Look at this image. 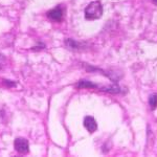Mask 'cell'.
Returning a JSON list of instances; mask_svg holds the SVG:
<instances>
[{
    "instance_id": "cell-1",
    "label": "cell",
    "mask_w": 157,
    "mask_h": 157,
    "mask_svg": "<svg viewBox=\"0 0 157 157\" xmlns=\"http://www.w3.org/2000/svg\"><path fill=\"white\" fill-rule=\"evenodd\" d=\"M103 15V6L100 1H92L86 6L85 18L87 20L100 19Z\"/></svg>"
},
{
    "instance_id": "cell-2",
    "label": "cell",
    "mask_w": 157,
    "mask_h": 157,
    "mask_svg": "<svg viewBox=\"0 0 157 157\" xmlns=\"http://www.w3.org/2000/svg\"><path fill=\"white\" fill-rule=\"evenodd\" d=\"M46 16H47V18H49L52 21L61 22L63 20V17H64V9L61 6H58L57 7H55V9L47 12Z\"/></svg>"
},
{
    "instance_id": "cell-3",
    "label": "cell",
    "mask_w": 157,
    "mask_h": 157,
    "mask_svg": "<svg viewBox=\"0 0 157 157\" xmlns=\"http://www.w3.org/2000/svg\"><path fill=\"white\" fill-rule=\"evenodd\" d=\"M14 147H15V150L20 154L29 153V141H27V139L22 137L16 138L14 141Z\"/></svg>"
},
{
    "instance_id": "cell-4",
    "label": "cell",
    "mask_w": 157,
    "mask_h": 157,
    "mask_svg": "<svg viewBox=\"0 0 157 157\" xmlns=\"http://www.w3.org/2000/svg\"><path fill=\"white\" fill-rule=\"evenodd\" d=\"M84 127L89 133H93L98 130V124L92 116H86L84 118Z\"/></svg>"
},
{
    "instance_id": "cell-5",
    "label": "cell",
    "mask_w": 157,
    "mask_h": 157,
    "mask_svg": "<svg viewBox=\"0 0 157 157\" xmlns=\"http://www.w3.org/2000/svg\"><path fill=\"white\" fill-rule=\"evenodd\" d=\"M77 87L78 89H84V88H98V86L95 84H92L89 81L81 80V81H78V83L77 84Z\"/></svg>"
},
{
    "instance_id": "cell-6",
    "label": "cell",
    "mask_w": 157,
    "mask_h": 157,
    "mask_svg": "<svg viewBox=\"0 0 157 157\" xmlns=\"http://www.w3.org/2000/svg\"><path fill=\"white\" fill-rule=\"evenodd\" d=\"M149 105L152 110H154L157 107V93L155 94H152L150 98H149Z\"/></svg>"
},
{
    "instance_id": "cell-7",
    "label": "cell",
    "mask_w": 157,
    "mask_h": 157,
    "mask_svg": "<svg viewBox=\"0 0 157 157\" xmlns=\"http://www.w3.org/2000/svg\"><path fill=\"white\" fill-rule=\"evenodd\" d=\"M65 44L67 45L69 48H72V49H77V48H78V47L81 46V44H78L77 42L75 41H73V40H71V39H68V40H66V42H65Z\"/></svg>"
},
{
    "instance_id": "cell-8",
    "label": "cell",
    "mask_w": 157,
    "mask_h": 157,
    "mask_svg": "<svg viewBox=\"0 0 157 157\" xmlns=\"http://www.w3.org/2000/svg\"><path fill=\"white\" fill-rule=\"evenodd\" d=\"M6 66V59L3 55H0V70H2Z\"/></svg>"
},
{
    "instance_id": "cell-9",
    "label": "cell",
    "mask_w": 157,
    "mask_h": 157,
    "mask_svg": "<svg viewBox=\"0 0 157 157\" xmlns=\"http://www.w3.org/2000/svg\"><path fill=\"white\" fill-rule=\"evenodd\" d=\"M4 83H6V85H9V86H15V85H16V83H10L7 80H4Z\"/></svg>"
},
{
    "instance_id": "cell-10",
    "label": "cell",
    "mask_w": 157,
    "mask_h": 157,
    "mask_svg": "<svg viewBox=\"0 0 157 157\" xmlns=\"http://www.w3.org/2000/svg\"><path fill=\"white\" fill-rule=\"evenodd\" d=\"M152 1H153V2H154V3H155V4H157V0H152Z\"/></svg>"
}]
</instances>
